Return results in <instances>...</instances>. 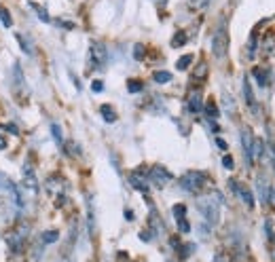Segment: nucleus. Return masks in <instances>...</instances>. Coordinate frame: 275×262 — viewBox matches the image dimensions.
Listing matches in <instances>:
<instances>
[{"instance_id": "obj_1", "label": "nucleus", "mask_w": 275, "mask_h": 262, "mask_svg": "<svg viewBox=\"0 0 275 262\" xmlns=\"http://www.w3.org/2000/svg\"><path fill=\"white\" fill-rule=\"evenodd\" d=\"M220 195H210V197H201L199 201H197V207H199V211H201V216L208 220L210 224H216L218 222V205H220Z\"/></svg>"}, {"instance_id": "obj_2", "label": "nucleus", "mask_w": 275, "mask_h": 262, "mask_svg": "<svg viewBox=\"0 0 275 262\" xmlns=\"http://www.w3.org/2000/svg\"><path fill=\"white\" fill-rule=\"evenodd\" d=\"M212 53L218 59L227 57V53H229V32H227L225 26H220L216 30V34H214V38H212Z\"/></svg>"}, {"instance_id": "obj_3", "label": "nucleus", "mask_w": 275, "mask_h": 262, "mask_svg": "<svg viewBox=\"0 0 275 262\" xmlns=\"http://www.w3.org/2000/svg\"><path fill=\"white\" fill-rule=\"evenodd\" d=\"M203 184H206V176L201 171H189V174L180 178V186L189 190V193H199Z\"/></svg>"}, {"instance_id": "obj_4", "label": "nucleus", "mask_w": 275, "mask_h": 262, "mask_svg": "<svg viewBox=\"0 0 275 262\" xmlns=\"http://www.w3.org/2000/svg\"><path fill=\"white\" fill-rule=\"evenodd\" d=\"M89 55H91V66H94L96 70H102L106 66L108 62V51H106V47L102 45V43H94L89 49Z\"/></svg>"}, {"instance_id": "obj_5", "label": "nucleus", "mask_w": 275, "mask_h": 262, "mask_svg": "<svg viewBox=\"0 0 275 262\" xmlns=\"http://www.w3.org/2000/svg\"><path fill=\"white\" fill-rule=\"evenodd\" d=\"M169 180H171V174H169L165 167H161V165L150 167V171H148V182H152L155 186L163 188V186L169 184Z\"/></svg>"}, {"instance_id": "obj_6", "label": "nucleus", "mask_w": 275, "mask_h": 262, "mask_svg": "<svg viewBox=\"0 0 275 262\" xmlns=\"http://www.w3.org/2000/svg\"><path fill=\"white\" fill-rule=\"evenodd\" d=\"M254 142H256V140H254L252 131L248 127H243V131H241V144H243V157H246L248 165L254 163Z\"/></svg>"}, {"instance_id": "obj_7", "label": "nucleus", "mask_w": 275, "mask_h": 262, "mask_svg": "<svg viewBox=\"0 0 275 262\" xmlns=\"http://www.w3.org/2000/svg\"><path fill=\"white\" fill-rule=\"evenodd\" d=\"M231 188L235 190V193L239 195V199H241L248 207H254V195H252V190H250L248 186H243V184H239V182H235V180H233V182H231Z\"/></svg>"}, {"instance_id": "obj_8", "label": "nucleus", "mask_w": 275, "mask_h": 262, "mask_svg": "<svg viewBox=\"0 0 275 262\" xmlns=\"http://www.w3.org/2000/svg\"><path fill=\"white\" fill-rule=\"evenodd\" d=\"M174 216H176V222H178L180 233H189V230H191V224H189V220H187V207L182 205V203L174 205Z\"/></svg>"}, {"instance_id": "obj_9", "label": "nucleus", "mask_w": 275, "mask_h": 262, "mask_svg": "<svg viewBox=\"0 0 275 262\" xmlns=\"http://www.w3.org/2000/svg\"><path fill=\"white\" fill-rule=\"evenodd\" d=\"M24 186L30 190V193H36L38 190V182H36V176H34V169L30 165H24Z\"/></svg>"}, {"instance_id": "obj_10", "label": "nucleus", "mask_w": 275, "mask_h": 262, "mask_svg": "<svg viewBox=\"0 0 275 262\" xmlns=\"http://www.w3.org/2000/svg\"><path fill=\"white\" fill-rule=\"evenodd\" d=\"M243 95H246V102L252 110H256V99H254V93H252V89H250V80L248 78H243Z\"/></svg>"}, {"instance_id": "obj_11", "label": "nucleus", "mask_w": 275, "mask_h": 262, "mask_svg": "<svg viewBox=\"0 0 275 262\" xmlns=\"http://www.w3.org/2000/svg\"><path fill=\"white\" fill-rule=\"evenodd\" d=\"M189 110H191L193 114L201 112V93H191V97H189Z\"/></svg>"}, {"instance_id": "obj_12", "label": "nucleus", "mask_w": 275, "mask_h": 262, "mask_svg": "<svg viewBox=\"0 0 275 262\" xmlns=\"http://www.w3.org/2000/svg\"><path fill=\"white\" fill-rule=\"evenodd\" d=\"M129 182H131V186H134V188L142 190V193H146V190H148V184L140 178V171H136V174H131V180H129Z\"/></svg>"}, {"instance_id": "obj_13", "label": "nucleus", "mask_w": 275, "mask_h": 262, "mask_svg": "<svg viewBox=\"0 0 275 262\" xmlns=\"http://www.w3.org/2000/svg\"><path fill=\"white\" fill-rule=\"evenodd\" d=\"M252 74L256 76V80H258V85H267V78H269V70H264V68H260V66H256L252 70Z\"/></svg>"}, {"instance_id": "obj_14", "label": "nucleus", "mask_w": 275, "mask_h": 262, "mask_svg": "<svg viewBox=\"0 0 275 262\" xmlns=\"http://www.w3.org/2000/svg\"><path fill=\"white\" fill-rule=\"evenodd\" d=\"M57 239H59V230H45V233H43V237H40V241H43V245L55 243Z\"/></svg>"}, {"instance_id": "obj_15", "label": "nucleus", "mask_w": 275, "mask_h": 262, "mask_svg": "<svg viewBox=\"0 0 275 262\" xmlns=\"http://www.w3.org/2000/svg\"><path fill=\"white\" fill-rule=\"evenodd\" d=\"M100 110H102V116H104V120H106V123H115V120H117V114H115V110L110 108L108 104H104V106H102Z\"/></svg>"}, {"instance_id": "obj_16", "label": "nucleus", "mask_w": 275, "mask_h": 262, "mask_svg": "<svg viewBox=\"0 0 275 262\" xmlns=\"http://www.w3.org/2000/svg\"><path fill=\"white\" fill-rule=\"evenodd\" d=\"M210 0H187V5L191 11H201V9H206L208 7Z\"/></svg>"}, {"instance_id": "obj_17", "label": "nucleus", "mask_w": 275, "mask_h": 262, "mask_svg": "<svg viewBox=\"0 0 275 262\" xmlns=\"http://www.w3.org/2000/svg\"><path fill=\"white\" fill-rule=\"evenodd\" d=\"M0 22H3L5 28L13 26V17H11V13H9V9H0Z\"/></svg>"}, {"instance_id": "obj_18", "label": "nucleus", "mask_w": 275, "mask_h": 262, "mask_svg": "<svg viewBox=\"0 0 275 262\" xmlns=\"http://www.w3.org/2000/svg\"><path fill=\"white\" fill-rule=\"evenodd\" d=\"M191 62H193V55H182L178 62H176V68H178V70H187V68L191 66Z\"/></svg>"}, {"instance_id": "obj_19", "label": "nucleus", "mask_w": 275, "mask_h": 262, "mask_svg": "<svg viewBox=\"0 0 275 262\" xmlns=\"http://www.w3.org/2000/svg\"><path fill=\"white\" fill-rule=\"evenodd\" d=\"M152 78H155L157 83H169V80H171V74L165 72V70H161V72H155V74H152Z\"/></svg>"}, {"instance_id": "obj_20", "label": "nucleus", "mask_w": 275, "mask_h": 262, "mask_svg": "<svg viewBox=\"0 0 275 262\" xmlns=\"http://www.w3.org/2000/svg\"><path fill=\"white\" fill-rule=\"evenodd\" d=\"M206 114H208V116H212V118H216V116L220 114V112H218V108H216V104H214L212 99L206 104Z\"/></svg>"}, {"instance_id": "obj_21", "label": "nucleus", "mask_w": 275, "mask_h": 262, "mask_svg": "<svg viewBox=\"0 0 275 262\" xmlns=\"http://www.w3.org/2000/svg\"><path fill=\"white\" fill-rule=\"evenodd\" d=\"M187 43V34L185 32H178L174 38H171V47H182Z\"/></svg>"}, {"instance_id": "obj_22", "label": "nucleus", "mask_w": 275, "mask_h": 262, "mask_svg": "<svg viewBox=\"0 0 275 262\" xmlns=\"http://www.w3.org/2000/svg\"><path fill=\"white\" fill-rule=\"evenodd\" d=\"M264 228H267V239L275 245V228H273V222H271V220H267V222H264Z\"/></svg>"}, {"instance_id": "obj_23", "label": "nucleus", "mask_w": 275, "mask_h": 262, "mask_svg": "<svg viewBox=\"0 0 275 262\" xmlns=\"http://www.w3.org/2000/svg\"><path fill=\"white\" fill-rule=\"evenodd\" d=\"M51 134H53V138H55V142H57V144H62V129H59L57 123L51 125Z\"/></svg>"}, {"instance_id": "obj_24", "label": "nucleus", "mask_w": 275, "mask_h": 262, "mask_svg": "<svg viewBox=\"0 0 275 262\" xmlns=\"http://www.w3.org/2000/svg\"><path fill=\"white\" fill-rule=\"evenodd\" d=\"M127 89H129L131 93H138V91H142V83H140V80H129Z\"/></svg>"}, {"instance_id": "obj_25", "label": "nucleus", "mask_w": 275, "mask_h": 262, "mask_svg": "<svg viewBox=\"0 0 275 262\" xmlns=\"http://www.w3.org/2000/svg\"><path fill=\"white\" fill-rule=\"evenodd\" d=\"M134 57L138 59V62H142V59H144V47L136 45V47H134Z\"/></svg>"}, {"instance_id": "obj_26", "label": "nucleus", "mask_w": 275, "mask_h": 262, "mask_svg": "<svg viewBox=\"0 0 275 262\" xmlns=\"http://www.w3.org/2000/svg\"><path fill=\"white\" fill-rule=\"evenodd\" d=\"M222 165H225V167H227V169H233V159H231V157H229V155H227V157H225V159H222Z\"/></svg>"}, {"instance_id": "obj_27", "label": "nucleus", "mask_w": 275, "mask_h": 262, "mask_svg": "<svg viewBox=\"0 0 275 262\" xmlns=\"http://www.w3.org/2000/svg\"><path fill=\"white\" fill-rule=\"evenodd\" d=\"M91 89H94V91H102V89H104V83H102V80H96V83L91 85Z\"/></svg>"}, {"instance_id": "obj_28", "label": "nucleus", "mask_w": 275, "mask_h": 262, "mask_svg": "<svg viewBox=\"0 0 275 262\" xmlns=\"http://www.w3.org/2000/svg\"><path fill=\"white\" fill-rule=\"evenodd\" d=\"M216 146H218L220 150H227V148H229V146H227V142H225V140H220V138L216 140Z\"/></svg>"}, {"instance_id": "obj_29", "label": "nucleus", "mask_w": 275, "mask_h": 262, "mask_svg": "<svg viewBox=\"0 0 275 262\" xmlns=\"http://www.w3.org/2000/svg\"><path fill=\"white\" fill-rule=\"evenodd\" d=\"M214 262H229V258H227L225 254H218L216 258H214Z\"/></svg>"}, {"instance_id": "obj_30", "label": "nucleus", "mask_w": 275, "mask_h": 262, "mask_svg": "<svg viewBox=\"0 0 275 262\" xmlns=\"http://www.w3.org/2000/svg\"><path fill=\"white\" fill-rule=\"evenodd\" d=\"M5 129H7V131H11V134H15V136L19 134V131H17V127H15V125H7Z\"/></svg>"}, {"instance_id": "obj_31", "label": "nucleus", "mask_w": 275, "mask_h": 262, "mask_svg": "<svg viewBox=\"0 0 275 262\" xmlns=\"http://www.w3.org/2000/svg\"><path fill=\"white\" fill-rule=\"evenodd\" d=\"M269 193H271V197H269V203H273V205H275V188H271Z\"/></svg>"}, {"instance_id": "obj_32", "label": "nucleus", "mask_w": 275, "mask_h": 262, "mask_svg": "<svg viewBox=\"0 0 275 262\" xmlns=\"http://www.w3.org/2000/svg\"><path fill=\"white\" fill-rule=\"evenodd\" d=\"M7 148V140L3 138V136H0V150H5Z\"/></svg>"}, {"instance_id": "obj_33", "label": "nucleus", "mask_w": 275, "mask_h": 262, "mask_svg": "<svg viewBox=\"0 0 275 262\" xmlns=\"http://www.w3.org/2000/svg\"><path fill=\"white\" fill-rule=\"evenodd\" d=\"M155 3H157V5H163V3H165V0H155Z\"/></svg>"}]
</instances>
